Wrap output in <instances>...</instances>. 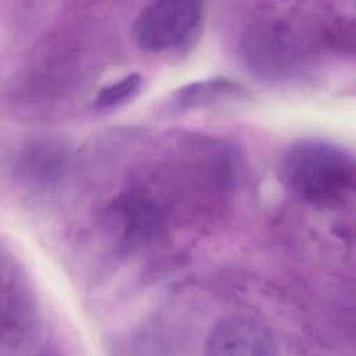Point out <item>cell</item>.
Masks as SVG:
<instances>
[{"instance_id": "4", "label": "cell", "mask_w": 356, "mask_h": 356, "mask_svg": "<svg viewBox=\"0 0 356 356\" xmlns=\"http://www.w3.org/2000/svg\"><path fill=\"white\" fill-rule=\"evenodd\" d=\"M106 220L118 245L131 250L152 243L164 227L161 204L143 188L125 189L114 197Z\"/></svg>"}, {"instance_id": "1", "label": "cell", "mask_w": 356, "mask_h": 356, "mask_svg": "<svg viewBox=\"0 0 356 356\" xmlns=\"http://www.w3.org/2000/svg\"><path fill=\"white\" fill-rule=\"evenodd\" d=\"M278 175L296 199L316 206H334L355 191L356 163L346 147L325 139L306 138L282 152Z\"/></svg>"}, {"instance_id": "3", "label": "cell", "mask_w": 356, "mask_h": 356, "mask_svg": "<svg viewBox=\"0 0 356 356\" xmlns=\"http://www.w3.org/2000/svg\"><path fill=\"white\" fill-rule=\"evenodd\" d=\"M203 18V6L197 1H153L138 13L134 21V38L146 51L178 50L196 42Z\"/></svg>"}, {"instance_id": "2", "label": "cell", "mask_w": 356, "mask_h": 356, "mask_svg": "<svg viewBox=\"0 0 356 356\" xmlns=\"http://www.w3.org/2000/svg\"><path fill=\"white\" fill-rule=\"evenodd\" d=\"M286 17L254 22L242 39L249 68L261 78H288L306 67L316 50L314 36Z\"/></svg>"}, {"instance_id": "5", "label": "cell", "mask_w": 356, "mask_h": 356, "mask_svg": "<svg viewBox=\"0 0 356 356\" xmlns=\"http://www.w3.org/2000/svg\"><path fill=\"white\" fill-rule=\"evenodd\" d=\"M277 352L273 331L249 316L224 317L206 339V353L213 356H273Z\"/></svg>"}, {"instance_id": "8", "label": "cell", "mask_w": 356, "mask_h": 356, "mask_svg": "<svg viewBox=\"0 0 356 356\" xmlns=\"http://www.w3.org/2000/svg\"><path fill=\"white\" fill-rule=\"evenodd\" d=\"M3 289V313H1V343L14 345L24 341L32 328V309L24 291L11 280L4 281Z\"/></svg>"}, {"instance_id": "9", "label": "cell", "mask_w": 356, "mask_h": 356, "mask_svg": "<svg viewBox=\"0 0 356 356\" xmlns=\"http://www.w3.org/2000/svg\"><path fill=\"white\" fill-rule=\"evenodd\" d=\"M142 83L143 78L139 72H129L100 88L95 96L93 104L100 110L120 107L131 102L140 92Z\"/></svg>"}, {"instance_id": "7", "label": "cell", "mask_w": 356, "mask_h": 356, "mask_svg": "<svg viewBox=\"0 0 356 356\" xmlns=\"http://www.w3.org/2000/svg\"><path fill=\"white\" fill-rule=\"evenodd\" d=\"M67 156V150L56 142H32L18 156L17 168L24 178L43 184L61 174Z\"/></svg>"}, {"instance_id": "6", "label": "cell", "mask_w": 356, "mask_h": 356, "mask_svg": "<svg viewBox=\"0 0 356 356\" xmlns=\"http://www.w3.org/2000/svg\"><path fill=\"white\" fill-rule=\"evenodd\" d=\"M243 86L238 82L224 78H207L186 83L177 89L170 99L174 110H192L213 106L221 102L234 100L243 96Z\"/></svg>"}]
</instances>
